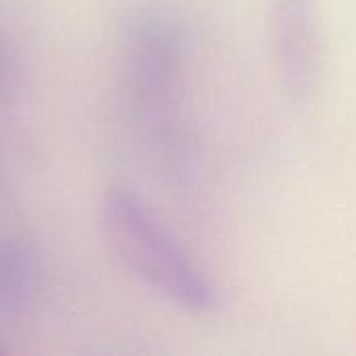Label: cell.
Segmentation results:
<instances>
[{
  "label": "cell",
  "mask_w": 356,
  "mask_h": 356,
  "mask_svg": "<svg viewBox=\"0 0 356 356\" xmlns=\"http://www.w3.org/2000/svg\"><path fill=\"white\" fill-rule=\"evenodd\" d=\"M102 232L117 261L179 309L209 313L219 305L213 282L148 215L140 200L117 188L102 204Z\"/></svg>",
  "instance_id": "1"
},
{
  "label": "cell",
  "mask_w": 356,
  "mask_h": 356,
  "mask_svg": "<svg viewBox=\"0 0 356 356\" xmlns=\"http://www.w3.org/2000/svg\"><path fill=\"white\" fill-rule=\"evenodd\" d=\"M27 265L23 254L15 246L0 248V296L17 298L23 292Z\"/></svg>",
  "instance_id": "3"
},
{
  "label": "cell",
  "mask_w": 356,
  "mask_h": 356,
  "mask_svg": "<svg viewBox=\"0 0 356 356\" xmlns=\"http://www.w3.org/2000/svg\"><path fill=\"white\" fill-rule=\"evenodd\" d=\"M269 40L280 83L296 104L311 102L323 79L325 40L319 0H269Z\"/></svg>",
  "instance_id": "2"
}]
</instances>
